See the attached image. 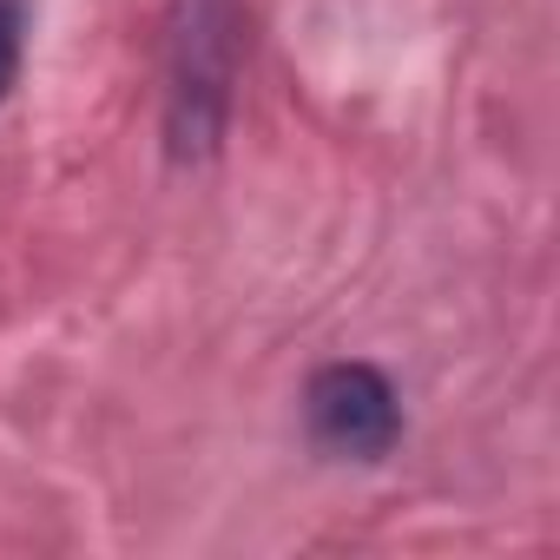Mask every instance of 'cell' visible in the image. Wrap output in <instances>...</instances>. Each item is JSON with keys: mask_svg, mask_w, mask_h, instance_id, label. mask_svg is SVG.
Instances as JSON below:
<instances>
[{"mask_svg": "<svg viewBox=\"0 0 560 560\" xmlns=\"http://www.w3.org/2000/svg\"><path fill=\"white\" fill-rule=\"evenodd\" d=\"M311 442L337 462H383L402 442V396L376 363H324L304 389Z\"/></svg>", "mask_w": 560, "mask_h": 560, "instance_id": "obj_1", "label": "cell"}, {"mask_svg": "<svg viewBox=\"0 0 560 560\" xmlns=\"http://www.w3.org/2000/svg\"><path fill=\"white\" fill-rule=\"evenodd\" d=\"M224 0H191V27H178V73H172V139L178 152L211 145L224 119V80H231V27L218 21Z\"/></svg>", "mask_w": 560, "mask_h": 560, "instance_id": "obj_2", "label": "cell"}, {"mask_svg": "<svg viewBox=\"0 0 560 560\" xmlns=\"http://www.w3.org/2000/svg\"><path fill=\"white\" fill-rule=\"evenodd\" d=\"M27 27H34V0H0V100L14 93L27 67Z\"/></svg>", "mask_w": 560, "mask_h": 560, "instance_id": "obj_3", "label": "cell"}]
</instances>
